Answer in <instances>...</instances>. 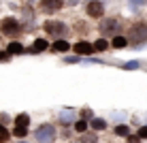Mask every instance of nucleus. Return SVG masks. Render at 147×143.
Here are the masks:
<instances>
[{
	"label": "nucleus",
	"instance_id": "25",
	"mask_svg": "<svg viewBox=\"0 0 147 143\" xmlns=\"http://www.w3.org/2000/svg\"><path fill=\"white\" fill-rule=\"evenodd\" d=\"M145 0H130V4H143Z\"/></svg>",
	"mask_w": 147,
	"mask_h": 143
},
{
	"label": "nucleus",
	"instance_id": "15",
	"mask_svg": "<svg viewBox=\"0 0 147 143\" xmlns=\"http://www.w3.org/2000/svg\"><path fill=\"white\" fill-rule=\"evenodd\" d=\"M68 47H70V45L66 43V41H62V39L53 43V49H55V52H68Z\"/></svg>",
	"mask_w": 147,
	"mask_h": 143
},
{
	"label": "nucleus",
	"instance_id": "20",
	"mask_svg": "<svg viewBox=\"0 0 147 143\" xmlns=\"http://www.w3.org/2000/svg\"><path fill=\"white\" fill-rule=\"evenodd\" d=\"M73 115H75V111H73V109H66V111H64L62 115H60V120H62V122H68V120H70Z\"/></svg>",
	"mask_w": 147,
	"mask_h": 143
},
{
	"label": "nucleus",
	"instance_id": "7",
	"mask_svg": "<svg viewBox=\"0 0 147 143\" xmlns=\"http://www.w3.org/2000/svg\"><path fill=\"white\" fill-rule=\"evenodd\" d=\"M94 43H90V41H79V43L77 45H75V52H77V54H81V56H90V54H92L94 52Z\"/></svg>",
	"mask_w": 147,
	"mask_h": 143
},
{
	"label": "nucleus",
	"instance_id": "14",
	"mask_svg": "<svg viewBox=\"0 0 147 143\" xmlns=\"http://www.w3.org/2000/svg\"><path fill=\"white\" fill-rule=\"evenodd\" d=\"M126 45H128V39H126V37H113V47L124 49Z\"/></svg>",
	"mask_w": 147,
	"mask_h": 143
},
{
	"label": "nucleus",
	"instance_id": "10",
	"mask_svg": "<svg viewBox=\"0 0 147 143\" xmlns=\"http://www.w3.org/2000/svg\"><path fill=\"white\" fill-rule=\"evenodd\" d=\"M7 52H9V54H24V52H26V49H24V45H22V43H17V41H13V43H9Z\"/></svg>",
	"mask_w": 147,
	"mask_h": 143
},
{
	"label": "nucleus",
	"instance_id": "19",
	"mask_svg": "<svg viewBox=\"0 0 147 143\" xmlns=\"http://www.w3.org/2000/svg\"><path fill=\"white\" fill-rule=\"evenodd\" d=\"M4 141H9V130L0 124V143H4Z\"/></svg>",
	"mask_w": 147,
	"mask_h": 143
},
{
	"label": "nucleus",
	"instance_id": "21",
	"mask_svg": "<svg viewBox=\"0 0 147 143\" xmlns=\"http://www.w3.org/2000/svg\"><path fill=\"white\" fill-rule=\"evenodd\" d=\"M81 143H96V135H83Z\"/></svg>",
	"mask_w": 147,
	"mask_h": 143
},
{
	"label": "nucleus",
	"instance_id": "6",
	"mask_svg": "<svg viewBox=\"0 0 147 143\" xmlns=\"http://www.w3.org/2000/svg\"><path fill=\"white\" fill-rule=\"evenodd\" d=\"M45 30H47L49 34H55V37H58V34L66 32V26H64L62 22H47L45 24Z\"/></svg>",
	"mask_w": 147,
	"mask_h": 143
},
{
	"label": "nucleus",
	"instance_id": "1",
	"mask_svg": "<svg viewBox=\"0 0 147 143\" xmlns=\"http://www.w3.org/2000/svg\"><path fill=\"white\" fill-rule=\"evenodd\" d=\"M34 135H36L38 143H53L55 141V128L51 124H40Z\"/></svg>",
	"mask_w": 147,
	"mask_h": 143
},
{
	"label": "nucleus",
	"instance_id": "18",
	"mask_svg": "<svg viewBox=\"0 0 147 143\" xmlns=\"http://www.w3.org/2000/svg\"><path fill=\"white\" fill-rule=\"evenodd\" d=\"M13 135H15V137H19V139H22V137H26V135H28V128H24V126H17V128L13 130Z\"/></svg>",
	"mask_w": 147,
	"mask_h": 143
},
{
	"label": "nucleus",
	"instance_id": "23",
	"mask_svg": "<svg viewBox=\"0 0 147 143\" xmlns=\"http://www.w3.org/2000/svg\"><path fill=\"white\" fill-rule=\"evenodd\" d=\"M7 60H11V54L9 52H0V62H7Z\"/></svg>",
	"mask_w": 147,
	"mask_h": 143
},
{
	"label": "nucleus",
	"instance_id": "5",
	"mask_svg": "<svg viewBox=\"0 0 147 143\" xmlns=\"http://www.w3.org/2000/svg\"><path fill=\"white\" fill-rule=\"evenodd\" d=\"M88 15L90 17H102V13H105V7H102V2H98V0H92V2L88 4Z\"/></svg>",
	"mask_w": 147,
	"mask_h": 143
},
{
	"label": "nucleus",
	"instance_id": "8",
	"mask_svg": "<svg viewBox=\"0 0 147 143\" xmlns=\"http://www.w3.org/2000/svg\"><path fill=\"white\" fill-rule=\"evenodd\" d=\"M117 28H119L117 19H107V22L100 24V30H102L105 34H109V32H117Z\"/></svg>",
	"mask_w": 147,
	"mask_h": 143
},
{
	"label": "nucleus",
	"instance_id": "9",
	"mask_svg": "<svg viewBox=\"0 0 147 143\" xmlns=\"http://www.w3.org/2000/svg\"><path fill=\"white\" fill-rule=\"evenodd\" d=\"M45 49H47V41L36 39V41H34V45L30 47V52H32V54H38V52H45Z\"/></svg>",
	"mask_w": 147,
	"mask_h": 143
},
{
	"label": "nucleus",
	"instance_id": "13",
	"mask_svg": "<svg viewBox=\"0 0 147 143\" xmlns=\"http://www.w3.org/2000/svg\"><path fill=\"white\" fill-rule=\"evenodd\" d=\"M115 135H117V137H126V139H128V137H130V128L126 124H119L117 128H115Z\"/></svg>",
	"mask_w": 147,
	"mask_h": 143
},
{
	"label": "nucleus",
	"instance_id": "22",
	"mask_svg": "<svg viewBox=\"0 0 147 143\" xmlns=\"http://www.w3.org/2000/svg\"><path fill=\"white\" fill-rule=\"evenodd\" d=\"M124 68H126V70H134V68H139V62H134V60H132V62H126Z\"/></svg>",
	"mask_w": 147,
	"mask_h": 143
},
{
	"label": "nucleus",
	"instance_id": "2",
	"mask_svg": "<svg viewBox=\"0 0 147 143\" xmlns=\"http://www.w3.org/2000/svg\"><path fill=\"white\" fill-rule=\"evenodd\" d=\"M0 30H2V34H7V37H13V34H19L22 26L17 24L15 17H4L2 22H0Z\"/></svg>",
	"mask_w": 147,
	"mask_h": 143
},
{
	"label": "nucleus",
	"instance_id": "3",
	"mask_svg": "<svg viewBox=\"0 0 147 143\" xmlns=\"http://www.w3.org/2000/svg\"><path fill=\"white\" fill-rule=\"evenodd\" d=\"M128 39L130 41H147V24L145 22H139V24H134L132 28L128 30Z\"/></svg>",
	"mask_w": 147,
	"mask_h": 143
},
{
	"label": "nucleus",
	"instance_id": "16",
	"mask_svg": "<svg viewBox=\"0 0 147 143\" xmlns=\"http://www.w3.org/2000/svg\"><path fill=\"white\" fill-rule=\"evenodd\" d=\"M75 130L83 135V132L88 130V122H85V120H77V122H75Z\"/></svg>",
	"mask_w": 147,
	"mask_h": 143
},
{
	"label": "nucleus",
	"instance_id": "12",
	"mask_svg": "<svg viewBox=\"0 0 147 143\" xmlns=\"http://www.w3.org/2000/svg\"><path fill=\"white\" fill-rule=\"evenodd\" d=\"M90 126H92L94 130H105V128H107V122H105V120H100V117H94Z\"/></svg>",
	"mask_w": 147,
	"mask_h": 143
},
{
	"label": "nucleus",
	"instance_id": "4",
	"mask_svg": "<svg viewBox=\"0 0 147 143\" xmlns=\"http://www.w3.org/2000/svg\"><path fill=\"white\" fill-rule=\"evenodd\" d=\"M64 7V0H40V11L43 13H55Z\"/></svg>",
	"mask_w": 147,
	"mask_h": 143
},
{
	"label": "nucleus",
	"instance_id": "17",
	"mask_svg": "<svg viewBox=\"0 0 147 143\" xmlns=\"http://www.w3.org/2000/svg\"><path fill=\"white\" fill-rule=\"evenodd\" d=\"M94 47H96V52H105V49L109 47V43H107L105 39H98V41L94 43Z\"/></svg>",
	"mask_w": 147,
	"mask_h": 143
},
{
	"label": "nucleus",
	"instance_id": "11",
	"mask_svg": "<svg viewBox=\"0 0 147 143\" xmlns=\"http://www.w3.org/2000/svg\"><path fill=\"white\" fill-rule=\"evenodd\" d=\"M15 124H17V126H24V128H28V124H30L28 113H19L17 117H15Z\"/></svg>",
	"mask_w": 147,
	"mask_h": 143
},
{
	"label": "nucleus",
	"instance_id": "24",
	"mask_svg": "<svg viewBox=\"0 0 147 143\" xmlns=\"http://www.w3.org/2000/svg\"><path fill=\"white\" fill-rule=\"evenodd\" d=\"M139 137L141 139H147V126H143V128L139 130Z\"/></svg>",
	"mask_w": 147,
	"mask_h": 143
}]
</instances>
